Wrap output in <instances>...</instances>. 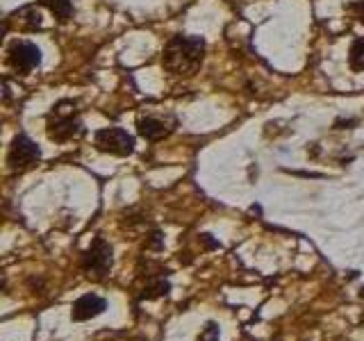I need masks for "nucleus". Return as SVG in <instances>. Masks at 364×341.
I'll return each instance as SVG.
<instances>
[{"mask_svg":"<svg viewBox=\"0 0 364 341\" xmlns=\"http://www.w3.org/2000/svg\"><path fill=\"white\" fill-rule=\"evenodd\" d=\"M205 55V39L203 37H187V34H176L164 45L162 66L168 73L176 75H189L193 73L203 62Z\"/></svg>","mask_w":364,"mask_h":341,"instance_id":"1","label":"nucleus"},{"mask_svg":"<svg viewBox=\"0 0 364 341\" xmlns=\"http://www.w3.org/2000/svg\"><path fill=\"white\" fill-rule=\"evenodd\" d=\"M53 141H71L75 136L82 134V121L77 119L75 102L73 100H62L53 107L48 117V128H46Z\"/></svg>","mask_w":364,"mask_h":341,"instance_id":"2","label":"nucleus"},{"mask_svg":"<svg viewBox=\"0 0 364 341\" xmlns=\"http://www.w3.org/2000/svg\"><path fill=\"white\" fill-rule=\"evenodd\" d=\"M82 269L87 276H94L96 280L105 278L112 269V246L102 237H96L91 248L82 255Z\"/></svg>","mask_w":364,"mask_h":341,"instance_id":"3","label":"nucleus"},{"mask_svg":"<svg viewBox=\"0 0 364 341\" xmlns=\"http://www.w3.org/2000/svg\"><path fill=\"white\" fill-rule=\"evenodd\" d=\"M96 148L102 153H109V155H119L125 157L134 151V139L125 132L123 128H105V130H98L96 136Z\"/></svg>","mask_w":364,"mask_h":341,"instance_id":"4","label":"nucleus"},{"mask_svg":"<svg viewBox=\"0 0 364 341\" xmlns=\"http://www.w3.org/2000/svg\"><path fill=\"white\" fill-rule=\"evenodd\" d=\"M39 157H41V148L34 144L28 134H18L9 146L7 164L11 170H21V168H28L32 164H37Z\"/></svg>","mask_w":364,"mask_h":341,"instance_id":"5","label":"nucleus"},{"mask_svg":"<svg viewBox=\"0 0 364 341\" xmlns=\"http://www.w3.org/2000/svg\"><path fill=\"white\" fill-rule=\"evenodd\" d=\"M7 62L16 73H30L41 64V50L30 41H14L9 45Z\"/></svg>","mask_w":364,"mask_h":341,"instance_id":"6","label":"nucleus"},{"mask_svg":"<svg viewBox=\"0 0 364 341\" xmlns=\"http://www.w3.org/2000/svg\"><path fill=\"white\" fill-rule=\"evenodd\" d=\"M105 310H107V301L102 298V296H98V293H85V296H80V298L73 303L71 316H73V321H89V318L102 314Z\"/></svg>","mask_w":364,"mask_h":341,"instance_id":"7","label":"nucleus"},{"mask_svg":"<svg viewBox=\"0 0 364 341\" xmlns=\"http://www.w3.org/2000/svg\"><path fill=\"white\" fill-rule=\"evenodd\" d=\"M136 128H139V134L144 136V139H148V141H157V139H162V136H166L171 130H173L166 121L155 119V117L139 119V123H136Z\"/></svg>","mask_w":364,"mask_h":341,"instance_id":"8","label":"nucleus"},{"mask_svg":"<svg viewBox=\"0 0 364 341\" xmlns=\"http://www.w3.org/2000/svg\"><path fill=\"white\" fill-rule=\"evenodd\" d=\"M39 3L48 7L53 11V16L57 21H62V23H66L68 18L73 16V3H71V0H39Z\"/></svg>","mask_w":364,"mask_h":341,"instance_id":"9","label":"nucleus"},{"mask_svg":"<svg viewBox=\"0 0 364 341\" xmlns=\"http://www.w3.org/2000/svg\"><path fill=\"white\" fill-rule=\"evenodd\" d=\"M348 62H350L353 71H364V39H358L350 45Z\"/></svg>","mask_w":364,"mask_h":341,"instance_id":"10","label":"nucleus"},{"mask_svg":"<svg viewBox=\"0 0 364 341\" xmlns=\"http://www.w3.org/2000/svg\"><path fill=\"white\" fill-rule=\"evenodd\" d=\"M198 341H219V328H216V323H208Z\"/></svg>","mask_w":364,"mask_h":341,"instance_id":"11","label":"nucleus"},{"mask_svg":"<svg viewBox=\"0 0 364 341\" xmlns=\"http://www.w3.org/2000/svg\"><path fill=\"white\" fill-rule=\"evenodd\" d=\"M348 9H350V11H355V14H358V18H360V21L364 23V3H355V5H350Z\"/></svg>","mask_w":364,"mask_h":341,"instance_id":"12","label":"nucleus"}]
</instances>
